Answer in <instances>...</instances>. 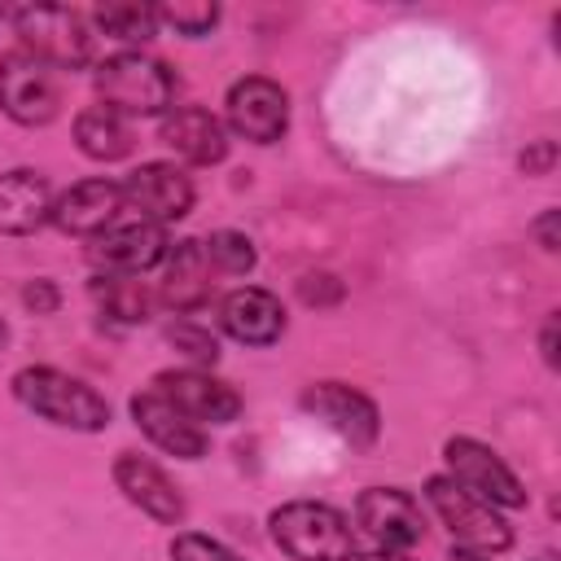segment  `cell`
<instances>
[{
    "label": "cell",
    "instance_id": "1",
    "mask_svg": "<svg viewBox=\"0 0 561 561\" xmlns=\"http://www.w3.org/2000/svg\"><path fill=\"white\" fill-rule=\"evenodd\" d=\"M13 399L44 416L48 425H61V430H79V434H96L110 425V403L83 386L79 377L61 373V368H48V364H31L22 373H13Z\"/></svg>",
    "mask_w": 561,
    "mask_h": 561
},
{
    "label": "cell",
    "instance_id": "2",
    "mask_svg": "<svg viewBox=\"0 0 561 561\" xmlns=\"http://www.w3.org/2000/svg\"><path fill=\"white\" fill-rule=\"evenodd\" d=\"M272 539L294 561H351L355 557V530L346 513L320 500H289L272 508L267 517Z\"/></svg>",
    "mask_w": 561,
    "mask_h": 561
},
{
    "label": "cell",
    "instance_id": "3",
    "mask_svg": "<svg viewBox=\"0 0 561 561\" xmlns=\"http://www.w3.org/2000/svg\"><path fill=\"white\" fill-rule=\"evenodd\" d=\"M96 96L105 110L114 114H162L175 96V75L158 61V57H145L136 48H123V53H110L105 61H96Z\"/></svg>",
    "mask_w": 561,
    "mask_h": 561
},
{
    "label": "cell",
    "instance_id": "4",
    "mask_svg": "<svg viewBox=\"0 0 561 561\" xmlns=\"http://www.w3.org/2000/svg\"><path fill=\"white\" fill-rule=\"evenodd\" d=\"M13 26L22 35V48L48 61L53 70H79L92 61V31L79 9L26 4V9H13Z\"/></svg>",
    "mask_w": 561,
    "mask_h": 561
},
{
    "label": "cell",
    "instance_id": "5",
    "mask_svg": "<svg viewBox=\"0 0 561 561\" xmlns=\"http://www.w3.org/2000/svg\"><path fill=\"white\" fill-rule=\"evenodd\" d=\"M425 495H430V504H434V513L443 517V526L451 530V539L460 543V548H473V552H504L508 543H513V530H508V522L486 504V500H478V495H469L460 482H451L447 473H438V478H430L425 482Z\"/></svg>",
    "mask_w": 561,
    "mask_h": 561
},
{
    "label": "cell",
    "instance_id": "6",
    "mask_svg": "<svg viewBox=\"0 0 561 561\" xmlns=\"http://www.w3.org/2000/svg\"><path fill=\"white\" fill-rule=\"evenodd\" d=\"M61 96H57V75L48 61L26 53L22 44L0 57V110L22 123V127H44L53 123Z\"/></svg>",
    "mask_w": 561,
    "mask_h": 561
},
{
    "label": "cell",
    "instance_id": "7",
    "mask_svg": "<svg viewBox=\"0 0 561 561\" xmlns=\"http://www.w3.org/2000/svg\"><path fill=\"white\" fill-rule=\"evenodd\" d=\"M443 460H447V478L460 482L469 495L486 500L491 508H522L526 504V491L517 482V473L478 438H447L443 443Z\"/></svg>",
    "mask_w": 561,
    "mask_h": 561
},
{
    "label": "cell",
    "instance_id": "8",
    "mask_svg": "<svg viewBox=\"0 0 561 561\" xmlns=\"http://www.w3.org/2000/svg\"><path fill=\"white\" fill-rule=\"evenodd\" d=\"M228 127L241 136V140H254V145H272L285 136L289 127V96L276 79L267 75H245L228 88Z\"/></svg>",
    "mask_w": 561,
    "mask_h": 561
},
{
    "label": "cell",
    "instance_id": "9",
    "mask_svg": "<svg viewBox=\"0 0 561 561\" xmlns=\"http://www.w3.org/2000/svg\"><path fill=\"white\" fill-rule=\"evenodd\" d=\"M355 522L377 543V552H403L425 535L421 504L399 486H368L355 500Z\"/></svg>",
    "mask_w": 561,
    "mask_h": 561
},
{
    "label": "cell",
    "instance_id": "10",
    "mask_svg": "<svg viewBox=\"0 0 561 561\" xmlns=\"http://www.w3.org/2000/svg\"><path fill=\"white\" fill-rule=\"evenodd\" d=\"M167 250H171L167 228L149 224V219H136V224H110L105 232H96L92 245H88V259L105 276H140L153 263H162Z\"/></svg>",
    "mask_w": 561,
    "mask_h": 561
},
{
    "label": "cell",
    "instance_id": "11",
    "mask_svg": "<svg viewBox=\"0 0 561 561\" xmlns=\"http://www.w3.org/2000/svg\"><path fill=\"white\" fill-rule=\"evenodd\" d=\"M153 390L197 425H228L241 416V394L202 368H167L153 377Z\"/></svg>",
    "mask_w": 561,
    "mask_h": 561
},
{
    "label": "cell",
    "instance_id": "12",
    "mask_svg": "<svg viewBox=\"0 0 561 561\" xmlns=\"http://www.w3.org/2000/svg\"><path fill=\"white\" fill-rule=\"evenodd\" d=\"M302 408L316 421H324L333 434H342L351 447H368L377 438V430H381L377 403L368 394H359L355 386H346V381H316V386H307L302 390Z\"/></svg>",
    "mask_w": 561,
    "mask_h": 561
},
{
    "label": "cell",
    "instance_id": "13",
    "mask_svg": "<svg viewBox=\"0 0 561 561\" xmlns=\"http://www.w3.org/2000/svg\"><path fill=\"white\" fill-rule=\"evenodd\" d=\"M123 202L149 224H171L193 210V180L175 162H145L123 180Z\"/></svg>",
    "mask_w": 561,
    "mask_h": 561
},
{
    "label": "cell",
    "instance_id": "14",
    "mask_svg": "<svg viewBox=\"0 0 561 561\" xmlns=\"http://www.w3.org/2000/svg\"><path fill=\"white\" fill-rule=\"evenodd\" d=\"M114 486L123 491L127 504H136L145 517H153V522H162V526H180L184 513H188L180 486H175L149 456L118 451V460H114Z\"/></svg>",
    "mask_w": 561,
    "mask_h": 561
},
{
    "label": "cell",
    "instance_id": "15",
    "mask_svg": "<svg viewBox=\"0 0 561 561\" xmlns=\"http://www.w3.org/2000/svg\"><path fill=\"white\" fill-rule=\"evenodd\" d=\"M131 421L140 425V434L153 447H162L175 460H202L206 456V430L197 421H188L175 403H167L153 386L131 399Z\"/></svg>",
    "mask_w": 561,
    "mask_h": 561
},
{
    "label": "cell",
    "instance_id": "16",
    "mask_svg": "<svg viewBox=\"0 0 561 561\" xmlns=\"http://www.w3.org/2000/svg\"><path fill=\"white\" fill-rule=\"evenodd\" d=\"M219 324L228 337H237L245 346H272L285 333V307L272 289L245 285L219 302Z\"/></svg>",
    "mask_w": 561,
    "mask_h": 561
},
{
    "label": "cell",
    "instance_id": "17",
    "mask_svg": "<svg viewBox=\"0 0 561 561\" xmlns=\"http://www.w3.org/2000/svg\"><path fill=\"white\" fill-rule=\"evenodd\" d=\"M123 210V184L114 180H83L75 188H66L57 202H53V224L61 232H75V237H96L114 224V215Z\"/></svg>",
    "mask_w": 561,
    "mask_h": 561
},
{
    "label": "cell",
    "instance_id": "18",
    "mask_svg": "<svg viewBox=\"0 0 561 561\" xmlns=\"http://www.w3.org/2000/svg\"><path fill=\"white\" fill-rule=\"evenodd\" d=\"M158 136H162V145H167L175 158H184V162H193V167L224 162V153H228L224 123H219L210 110H202V105H184V110L167 114Z\"/></svg>",
    "mask_w": 561,
    "mask_h": 561
},
{
    "label": "cell",
    "instance_id": "19",
    "mask_svg": "<svg viewBox=\"0 0 561 561\" xmlns=\"http://www.w3.org/2000/svg\"><path fill=\"white\" fill-rule=\"evenodd\" d=\"M48 215H53V193L39 171L18 167L0 175V232L4 237H26Z\"/></svg>",
    "mask_w": 561,
    "mask_h": 561
},
{
    "label": "cell",
    "instance_id": "20",
    "mask_svg": "<svg viewBox=\"0 0 561 561\" xmlns=\"http://www.w3.org/2000/svg\"><path fill=\"white\" fill-rule=\"evenodd\" d=\"M162 302L171 311H197L210 298V263L202 241H175L167 250V267H162V285H158Z\"/></svg>",
    "mask_w": 561,
    "mask_h": 561
},
{
    "label": "cell",
    "instance_id": "21",
    "mask_svg": "<svg viewBox=\"0 0 561 561\" xmlns=\"http://www.w3.org/2000/svg\"><path fill=\"white\" fill-rule=\"evenodd\" d=\"M75 140L92 162H118L131 153V127L123 114L105 110V105H88L75 118Z\"/></svg>",
    "mask_w": 561,
    "mask_h": 561
},
{
    "label": "cell",
    "instance_id": "22",
    "mask_svg": "<svg viewBox=\"0 0 561 561\" xmlns=\"http://www.w3.org/2000/svg\"><path fill=\"white\" fill-rule=\"evenodd\" d=\"M92 298L105 307V316L123 320V324H140L149 316V294L140 280L131 276H92Z\"/></svg>",
    "mask_w": 561,
    "mask_h": 561
},
{
    "label": "cell",
    "instance_id": "23",
    "mask_svg": "<svg viewBox=\"0 0 561 561\" xmlns=\"http://www.w3.org/2000/svg\"><path fill=\"white\" fill-rule=\"evenodd\" d=\"M92 18L105 35H114L123 44H145L158 31V13L149 4H101Z\"/></svg>",
    "mask_w": 561,
    "mask_h": 561
},
{
    "label": "cell",
    "instance_id": "24",
    "mask_svg": "<svg viewBox=\"0 0 561 561\" xmlns=\"http://www.w3.org/2000/svg\"><path fill=\"white\" fill-rule=\"evenodd\" d=\"M202 250H206V263L210 267H219V272H228V276H245L250 267H254V241L245 237V232H232V228H219V232H210L206 241H202Z\"/></svg>",
    "mask_w": 561,
    "mask_h": 561
},
{
    "label": "cell",
    "instance_id": "25",
    "mask_svg": "<svg viewBox=\"0 0 561 561\" xmlns=\"http://www.w3.org/2000/svg\"><path fill=\"white\" fill-rule=\"evenodd\" d=\"M167 342H171L188 364H215V359H219L215 333H210V329H197L193 320H175V324L167 329Z\"/></svg>",
    "mask_w": 561,
    "mask_h": 561
},
{
    "label": "cell",
    "instance_id": "26",
    "mask_svg": "<svg viewBox=\"0 0 561 561\" xmlns=\"http://www.w3.org/2000/svg\"><path fill=\"white\" fill-rule=\"evenodd\" d=\"M158 13V22H167V26H175L180 35H206L215 22H219V4H162V9H153Z\"/></svg>",
    "mask_w": 561,
    "mask_h": 561
},
{
    "label": "cell",
    "instance_id": "27",
    "mask_svg": "<svg viewBox=\"0 0 561 561\" xmlns=\"http://www.w3.org/2000/svg\"><path fill=\"white\" fill-rule=\"evenodd\" d=\"M171 561H241L232 548H224L219 539L210 535H197V530H180L171 539Z\"/></svg>",
    "mask_w": 561,
    "mask_h": 561
},
{
    "label": "cell",
    "instance_id": "28",
    "mask_svg": "<svg viewBox=\"0 0 561 561\" xmlns=\"http://www.w3.org/2000/svg\"><path fill=\"white\" fill-rule=\"evenodd\" d=\"M342 280L333 276V272H307L302 280H298V298L307 302V307H337L342 302Z\"/></svg>",
    "mask_w": 561,
    "mask_h": 561
},
{
    "label": "cell",
    "instance_id": "29",
    "mask_svg": "<svg viewBox=\"0 0 561 561\" xmlns=\"http://www.w3.org/2000/svg\"><path fill=\"white\" fill-rule=\"evenodd\" d=\"M22 302L31 307V311H39V316H48V311H57V302H61V294H57V285L53 280H31L26 289H22Z\"/></svg>",
    "mask_w": 561,
    "mask_h": 561
},
{
    "label": "cell",
    "instance_id": "30",
    "mask_svg": "<svg viewBox=\"0 0 561 561\" xmlns=\"http://www.w3.org/2000/svg\"><path fill=\"white\" fill-rule=\"evenodd\" d=\"M552 162H557V145H552V140H535V149L522 153V171H526V175H548Z\"/></svg>",
    "mask_w": 561,
    "mask_h": 561
},
{
    "label": "cell",
    "instance_id": "31",
    "mask_svg": "<svg viewBox=\"0 0 561 561\" xmlns=\"http://www.w3.org/2000/svg\"><path fill=\"white\" fill-rule=\"evenodd\" d=\"M539 351L548 359V368H557V316L543 320V337H539Z\"/></svg>",
    "mask_w": 561,
    "mask_h": 561
},
{
    "label": "cell",
    "instance_id": "32",
    "mask_svg": "<svg viewBox=\"0 0 561 561\" xmlns=\"http://www.w3.org/2000/svg\"><path fill=\"white\" fill-rule=\"evenodd\" d=\"M535 232H539L543 250H557V210H543V219L535 224Z\"/></svg>",
    "mask_w": 561,
    "mask_h": 561
},
{
    "label": "cell",
    "instance_id": "33",
    "mask_svg": "<svg viewBox=\"0 0 561 561\" xmlns=\"http://www.w3.org/2000/svg\"><path fill=\"white\" fill-rule=\"evenodd\" d=\"M447 561H491V557H486V552H473V548H460V543H456Z\"/></svg>",
    "mask_w": 561,
    "mask_h": 561
},
{
    "label": "cell",
    "instance_id": "34",
    "mask_svg": "<svg viewBox=\"0 0 561 561\" xmlns=\"http://www.w3.org/2000/svg\"><path fill=\"white\" fill-rule=\"evenodd\" d=\"M351 561H412L403 552H364V557H351Z\"/></svg>",
    "mask_w": 561,
    "mask_h": 561
},
{
    "label": "cell",
    "instance_id": "35",
    "mask_svg": "<svg viewBox=\"0 0 561 561\" xmlns=\"http://www.w3.org/2000/svg\"><path fill=\"white\" fill-rule=\"evenodd\" d=\"M4 337H9V329H4V320H0V342H4Z\"/></svg>",
    "mask_w": 561,
    "mask_h": 561
},
{
    "label": "cell",
    "instance_id": "36",
    "mask_svg": "<svg viewBox=\"0 0 561 561\" xmlns=\"http://www.w3.org/2000/svg\"><path fill=\"white\" fill-rule=\"evenodd\" d=\"M539 561H552V557H539Z\"/></svg>",
    "mask_w": 561,
    "mask_h": 561
},
{
    "label": "cell",
    "instance_id": "37",
    "mask_svg": "<svg viewBox=\"0 0 561 561\" xmlns=\"http://www.w3.org/2000/svg\"><path fill=\"white\" fill-rule=\"evenodd\" d=\"M0 18H4V9H0Z\"/></svg>",
    "mask_w": 561,
    "mask_h": 561
}]
</instances>
